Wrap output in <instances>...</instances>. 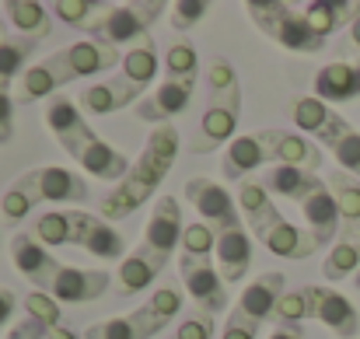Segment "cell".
Returning <instances> with one entry per match:
<instances>
[{
	"label": "cell",
	"mask_w": 360,
	"mask_h": 339,
	"mask_svg": "<svg viewBox=\"0 0 360 339\" xmlns=\"http://www.w3.org/2000/svg\"><path fill=\"white\" fill-rule=\"evenodd\" d=\"M175 339H214V319L210 315H189L175 329Z\"/></svg>",
	"instance_id": "obj_45"
},
{
	"label": "cell",
	"mask_w": 360,
	"mask_h": 339,
	"mask_svg": "<svg viewBox=\"0 0 360 339\" xmlns=\"http://www.w3.org/2000/svg\"><path fill=\"white\" fill-rule=\"evenodd\" d=\"M329 151H333V158L340 161V172L360 179V133L357 129H350V133H347L340 143H333Z\"/></svg>",
	"instance_id": "obj_43"
},
{
	"label": "cell",
	"mask_w": 360,
	"mask_h": 339,
	"mask_svg": "<svg viewBox=\"0 0 360 339\" xmlns=\"http://www.w3.org/2000/svg\"><path fill=\"white\" fill-rule=\"evenodd\" d=\"M262 161H269V151H266V143L259 140V133L235 136V140L228 143L224 158H221V175H224L228 182H238L248 172H255Z\"/></svg>",
	"instance_id": "obj_28"
},
{
	"label": "cell",
	"mask_w": 360,
	"mask_h": 339,
	"mask_svg": "<svg viewBox=\"0 0 360 339\" xmlns=\"http://www.w3.org/2000/svg\"><path fill=\"white\" fill-rule=\"evenodd\" d=\"M304 18H308V25H311L322 39H329V35L340 32L343 25H354V21H357L360 4H354V0H315V4L304 7Z\"/></svg>",
	"instance_id": "obj_30"
},
{
	"label": "cell",
	"mask_w": 360,
	"mask_h": 339,
	"mask_svg": "<svg viewBox=\"0 0 360 339\" xmlns=\"http://www.w3.org/2000/svg\"><path fill=\"white\" fill-rule=\"evenodd\" d=\"M262 245H266L273 255H280V259H294V262L311 259V255L322 248L319 238H315L308 227H297V224H290V221H280V224L269 227L266 238H262Z\"/></svg>",
	"instance_id": "obj_25"
},
{
	"label": "cell",
	"mask_w": 360,
	"mask_h": 339,
	"mask_svg": "<svg viewBox=\"0 0 360 339\" xmlns=\"http://www.w3.org/2000/svg\"><path fill=\"white\" fill-rule=\"evenodd\" d=\"M217 248V234L203 221L196 224H186V234H182V248H179V259H210Z\"/></svg>",
	"instance_id": "obj_38"
},
{
	"label": "cell",
	"mask_w": 360,
	"mask_h": 339,
	"mask_svg": "<svg viewBox=\"0 0 360 339\" xmlns=\"http://www.w3.org/2000/svg\"><path fill=\"white\" fill-rule=\"evenodd\" d=\"M193 91H196V81H165L158 91H150L136 105V119H143V122H168V119H175L179 113L189 109Z\"/></svg>",
	"instance_id": "obj_19"
},
{
	"label": "cell",
	"mask_w": 360,
	"mask_h": 339,
	"mask_svg": "<svg viewBox=\"0 0 360 339\" xmlns=\"http://www.w3.org/2000/svg\"><path fill=\"white\" fill-rule=\"evenodd\" d=\"M88 196H91V186L77 172L60 168V165H42V168L18 175L7 186V193L0 200V217L7 224H18L39 203H84Z\"/></svg>",
	"instance_id": "obj_2"
},
{
	"label": "cell",
	"mask_w": 360,
	"mask_h": 339,
	"mask_svg": "<svg viewBox=\"0 0 360 339\" xmlns=\"http://www.w3.org/2000/svg\"><path fill=\"white\" fill-rule=\"evenodd\" d=\"M301 214H304V224L319 238L322 248H326V245L333 248V245L340 241V207H336V196H333L329 182L319 186V189L301 203Z\"/></svg>",
	"instance_id": "obj_20"
},
{
	"label": "cell",
	"mask_w": 360,
	"mask_h": 339,
	"mask_svg": "<svg viewBox=\"0 0 360 339\" xmlns=\"http://www.w3.org/2000/svg\"><path fill=\"white\" fill-rule=\"evenodd\" d=\"M14 308H18V294H14V290H7V287H0V329L11 322Z\"/></svg>",
	"instance_id": "obj_49"
},
{
	"label": "cell",
	"mask_w": 360,
	"mask_h": 339,
	"mask_svg": "<svg viewBox=\"0 0 360 339\" xmlns=\"http://www.w3.org/2000/svg\"><path fill=\"white\" fill-rule=\"evenodd\" d=\"M238 210H241V217H245V224H248V231H252L259 241L266 238V231H269V227L283 221V217H280V210L273 207V196L262 189V182H241Z\"/></svg>",
	"instance_id": "obj_26"
},
{
	"label": "cell",
	"mask_w": 360,
	"mask_h": 339,
	"mask_svg": "<svg viewBox=\"0 0 360 339\" xmlns=\"http://www.w3.org/2000/svg\"><path fill=\"white\" fill-rule=\"evenodd\" d=\"M122 77L136 88L147 91V84L158 77V53H154V42L147 39L143 46H133L122 53Z\"/></svg>",
	"instance_id": "obj_35"
},
{
	"label": "cell",
	"mask_w": 360,
	"mask_h": 339,
	"mask_svg": "<svg viewBox=\"0 0 360 339\" xmlns=\"http://www.w3.org/2000/svg\"><path fill=\"white\" fill-rule=\"evenodd\" d=\"M35 46H39V39H32V35H4L0 39V88L4 91H11L14 77L18 81L25 77Z\"/></svg>",
	"instance_id": "obj_31"
},
{
	"label": "cell",
	"mask_w": 360,
	"mask_h": 339,
	"mask_svg": "<svg viewBox=\"0 0 360 339\" xmlns=\"http://www.w3.org/2000/svg\"><path fill=\"white\" fill-rule=\"evenodd\" d=\"M46 248L53 245H74L77 238V210H49L35 217V231H32Z\"/></svg>",
	"instance_id": "obj_34"
},
{
	"label": "cell",
	"mask_w": 360,
	"mask_h": 339,
	"mask_svg": "<svg viewBox=\"0 0 360 339\" xmlns=\"http://www.w3.org/2000/svg\"><path fill=\"white\" fill-rule=\"evenodd\" d=\"M150 315H158L161 322H172L179 312H182V294L175 290V287H158L150 298H147V305H143Z\"/></svg>",
	"instance_id": "obj_44"
},
{
	"label": "cell",
	"mask_w": 360,
	"mask_h": 339,
	"mask_svg": "<svg viewBox=\"0 0 360 339\" xmlns=\"http://www.w3.org/2000/svg\"><path fill=\"white\" fill-rule=\"evenodd\" d=\"M210 14V4L207 0H179L175 7H172V28L175 32H193L203 18Z\"/></svg>",
	"instance_id": "obj_40"
},
{
	"label": "cell",
	"mask_w": 360,
	"mask_h": 339,
	"mask_svg": "<svg viewBox=\"0 0 360 339\" xmlns=\"http://www.w3.org/2000/svg\"><path fill=\"white\" fill-rule=\"evenodd\" d=\"M109 290V273L105 269H81V266H63L53 280V298L60 305H88L98 301Z\"/></svg>",
	"instance_id": "obj_15"
},
{
	"label": "cell",
	"mask_w": 360,
	"mask_h": 339,
	"mask_svg": "<svg viewBox=\"0 0 360 339\" xmlns=\"http://www.w3.org/2000/svg\"><path fill=\"white\" fill-rule=\"evenodd\" d=\"M269 339H304V333H301V326H273Z\"/></svg>",
	"instance_id": "obj_50"
},
{
	"label": "cell",
	"mask_w": 360,
	"mask_h": 339,
	"mask_svg": "<svg viewBox=\"0 0 360 339\" xmlns=\"http://www.w3.org/2000/svg\"><path fill=\"white\" fill-rule=\"evenodd\" d=\"M186 200L196 207L200 221L210 227L217 238L228 234V231H241L245 227V217L238 210V200H231V193L224 186H217L214 179H189L186 182Z\"/></svg>",
	"instance_id": "obj_7"
},
{
	"label": "cell",
	"mask_w": 360,
	"mask_h": 339,
	"mask_svg": "<svg viewBox=\"0 0 360 339\" xmlns=\"http://www.w3.org/2000/svg\"><path fill=\"white\" fill-rule=\"evenodd\" d=\"M308 319V301H304V290H287L273 312V326H297Z\"/></svg>",
	"instance_id": "obj_41"
},
{
	"label": "cell",
	"mask_w": 360,
	"mask_h": 339,
	"mask_svg": "<svg viewBox=\"0 0 360 339\" xmlns=\"http://www.w3.org/2000/svg\"><path fill=\"white\" fill-rule=\"evenodd\" d=\"M329 189L336 196V207H340V238H350L360 241V182L347 172H336L329 179Z\"/></svg>",
	"instance_id": "obj_29"
},
{
	"label": "cell",
	"mask_w": 360,
	"mask_h": 339,
	"mask_svg": "<svg viewBox=\"0 0 360 339\" xmlns=\"http://www.w3.org/2000/svg\"><path fill=\"white\" fill-rule=\"evenodd\" d=\"M7 18L11 25L18 28V35H32V39H46L49 28H53V18H49V7L35 4V0H7Z\"/></svg>",
	"instance_id": "obj_33"
},
{
	"label": "cell",
	"mask_w": 360,
	"mask_h": 339,
	"mask_svg": "<svg viewBox=\"0 0 360 339\" xmlns=\"http://www.w3.org/2000/svg\"><path fill=\"white\" fill-rule=\"evenodd\" d=\"M290 119H294V126H297L304 136H311V140H319V143H326V147L340 143V140L354 129L329 102H322V98H315V95L294 98V102H290Z\"/></svg>",
	"instance_id": "obj_12"
},
{
	"label": "cell",
	"mask_w": 360,
	"mask_h": 339,
	"mask_svg": "<svg viewBox=\"0 0 360 339\" xmlns=\"http://www.w3.org/2000/svg\"><path fill=\"white\" fill-rule=\"evenodd\" d=\"M77 165H81L91 179H102V182H122V179L129 175V168H133V161H129L122 151H116L112 143H105L102 136L91 140V143L81 151Z\"/></svg>",
	"instance_id": "obj_27"
},
{
	"label": "cell",
	"mask_w": 360,
	"mask_h": 339,
	"mask_svg": "<svg viewBox=\"0 0 360 339\" xmlns=\"http://www.w3.org/2000/svg\"><path fill=\"white\" fill-rule=\"evenodd\" d=\"M175 158H179V133H175L172 126L154 129V133L147 136L140 158L133 161L129 175L122 179L112 193H105V196L98 200L102 221H122V217H129L133 210H140V207L158 193V186H161L165 175L172 172Z\"/></svg>",
	"instance_id": "obj_1"
},
{
	"label": "cell",
	"mask_w": 360,
	"mask_h": 339,
	"mask_svg": "<svg viewBox=\"0 0 360 339\" xmlns=\"http://www.w3.org/2000/svg\"><path fill=\"white\" fill-rule=\"evenodd\" d=\"M46 70L53 74L56 88L70 84V81H81V77H91V74H105L112 67H120L122 56L116 46L109 42H98V39H81L74 46H63L60 53L46 56L42 60Z\"/></svg>",
	"instance_id": "obj_5"
},
{
	"label": "cell",
	"mask_w": 360,
	"mask_h": 339,
	"mask_svg": "<svg viewBox=\"0 0 360 339\" xmlns=\"http://www.w3.org/2000/svg\"><path fill=\"white\" fill-rule=\"evenodd\" d=\"M95 11H98L95 0H60V4L49 7V14H56L63 25H70V28H88V32H91V25H95V18H91Z\"/></svg>",
	"instance_id": "obj_39"
},
{
	"label": "cell",
	"mask_w": 360,
	"mask_h": 339,
	"mask_svg": "<svg viewBox=\"0 0 360 339\" xmlns=\"http://www.w3.org/2000/svg\"><path fill=\"white\" fill-rule=\"evenodd\" d=\"M214 259H217V269L224 276V283H241L252 269V238L248 231H228L217 238V248H214Z\"/></svg>",
	"instance_id": "obj_24"
},
{
	"label": "cell",
	"mask_w": 360,
	"mask_h": 339,
	"mask_svg": "<svg viewBox=\"0 0 360 339\" xmlns=\"http://www.w3.org/2000/svg\"><path fill=\"white\" fill-rule=\"evenodd\" d=\"M46 126H49L53 140H56L74 161L81 158V151H84L91 140H98V133L88 126V119L77 109V102L67 98V95H53V98H49V105H46Z\"/></svg>",
	"instance_id": "obj_10"
},
{
	"label": "cell",
	"mask_w": 360,
	"mask_h": 339,
	"mask_svg": "<svg viewBox=\"0 0 360 339\" xmlns=\"http://www.w3.org/2000/svg\"><path fill=\"white\" fill-rule=\"evenodd\" d=\"M179 273L186 283V294L200 305L203 315H221L228 308V283L214 259H179Z\"/></svg>",
	"instance_id": "obj_9"
},
{
	"label": "cell",
	"mask_w": 360,
	"mask_h": 339,
	"mask_svg": "<svg viewBox=\"0 0 360 339\" xmlns=\"http://www.w3.org/2000/svg\"><path fill=\"white\" fill-rule=\"evenodd\" d=\"M25 312H28V319L42 322L46 329H49V326H60V301H56L53 294L32 290V294L25 298Z\"/></svg>",
	"instance_id": "obj_42"
},
{
	"label": "cell",
	"mask_w": 360,
	"mask_h": 339,
	"mask_svg": "<svg viewBox=\"0 0 360 339\" xmlns=\"http://www.w3.org/2000/svg\"><path fill=\"white\" fill-rule=\"evenodd\" d=\"M182 234H186V221H182V203L175 196H158L150 221L143 227V241L140 248L165 269L168 259L175 255V248H182Z\"/></svg>",
	"instance_id": "obj_8"
},
{
	"label": "cell",
	"mask_w": 360,
	"mask_h": 339,
	"mask_svg": "<svg viewBox=\"0 0 360 339\" xmlns=\"http://www.w3.org/2000/svg\"><path fill=\"white\" fill-rule=\"evenodd\" d=\"M287 294V276L283 273H259V280H252L238 298V308L245 319H252L255 326L273 322V312L280 305V298Z\"/></svg>",
	"instance_id": "obj_16"
},
{
	"label": "cell",
	"mask_w": 360,
	"mask_h": 339,
	"mask_svg": "<svg viewBox=\"0 0 360 339\" xmlns=\"http://www.w3.org/2000/svg\"><path fill=\"white\" fill-rule=\"evenodd\" d=\"M158 273H161V266H158V262H154V259H150L143 248L129 252V255L120 262V294L133 298V294L147 290V287L158 280Z\"/></svg>",
	"instance_id": "obj_32"
},
{
	"label": "cell",
	"mask_w": 360,
	"mask_h": 339,
	"mask_svg": "<svg viewBox=\"0 0 360 339\" xmlns=\"http://www.w3.org/2000/svg\"><path fill=\"white\" fill-rule=\"evenodd\" d=\"M7 339H46V326L42 322H35V319H25V322H18Z\"/></svg>",
	"instance_id": "obj_48"
},
{
	"label": "cell",
	"mask_w": 360,
	"mask_h": 339,
	"mask_svg": "<svg viewBox=\"0 0 360 339\" xmlns=\"http://www.w3.org/2000/svg\"><path fill=\"white\" fill-rule=\"evenodd\" d=\"M165 14L161 0H147V4H120L109 7L102 18H95L91 25V39L109 42V46H143L150 39V25Z\"/></svg>",
	"instance_id": "obj_6"
},
{
	"label": "cell",
	"mask_w": 360,
	"mask_h": 339,
	"mask_svg": "<svg viewBox=\"0 0 360 339\" xmlns=\"http://www.w3.org/2000/svg\"><path fill=\"white\" fill-rule=\"evenodd\" d=\"M315 98L322 102H357L360 98V63H326L315 74Z\"/></svg>",
	"instance_id": "obj_21"
},
{
	"label": "cell",
	"mask_w": 360,
	"mask_h": 339,
	"mask_svg": "<svg viewBox=\"0 0 360 339\" xmlns=\"http://www.w3.org/2000/svg\"><path fill=\"white\" fill-rule=\"evenodd\" d=\"M46 339H77V336H74V333L60 322V326H49V329H46Z\"/></svg>",
	"instance_id": "obj_51"
},
{
	"label": "cell",
	"mask_w": 360,
	"mask_h": 339,
	"mask_svg": "<svg viewBox=\"0 0 360 339\" xmlns=\"http://www.w3.org/2000/svg\"><path fill=\"white\" fill-rule=\"evenodd\" d=\"M74 245H81L84 252H91L95 259H105V262L126 259V238L109 221H102L95 214H84V210H77V238H74Z\"/></svg>",
	"instance_id": "obj_18"
},
{
	"label": "cell",
	"mask_w": 360,
	"mask_h": 339,
	"mask_svg": "<svg viewBox=\"0 0 360 339\" xmlns=\"http://www.w3.org/2000/svg\"><path fill=\"white\" fill-rule=\"evenodd\" d=\"M319 186H326L315 172H304V168H290V165H273L266 168L262 175V189L269 196H283V200H294V203H304Z\"/></svg>",
	"instance_id": "obj_23"
},
{
	"label": "cell",
	"mask_w": 360,
	"mask_h": 339,
	"mask_svg": "<svg viewBox=\"0 0 360 339\" xmlns=\"http://www.w3.org/2000/svg\"><path fill=\"white\" fill-rule=\"evenodd\" d=\"M360 273V241H350V238H340L326 262H322V276L326 280H347V276H357Z\"/></svg>",
	"instance_id": "obj_36"
},
{
	"label": "cell",
	"mask_w": 360,
	"mask_h": 339,
	"mask_svg": "<svg viewBox=\"0 0 360 339\" xmlns=\"http://www.w3.org/2000/svg\"><path fill=\"white\" fill-rule=\"evenodd\" d=\"M259 329H262V326H255L252 319L241 315L238 308H231V319H228V326H224L221 339H259Z\"/></svg>",
	"instance_id": "obj_46"
},
{
	"label": "cell",
	"mask_w": 360,
	"mask_h": 339,
	"mask_svg": "<svg viewBox=\"0 0 360 339\" xmlns=\"http://www.w3.org/2000/svg\"><path fill=\"white\" fill-rule=\"evenodd\" d=\"M350 46H354V49L360 53V18L354 21V25H350Z\"/></svg>",
	"instance_id": "obj_52"
},
{
	"label": "cell",
	"mask_w": 360,
	"mask_h": 339,
	"mask_svg": "<svg viewBox=\"0 0 360 339\" xmlns=\"http://www.w3.org/2000/svg\"><path fill=\"white\" fill-rule=\"evenodd\" d=\"M252 25L269 35L280 49L287 53H322L326 49V39L308 25L304 11H294L290 4H280V0H248L245 4Z\"/></svg>",
	"instance_id": "obj_4"
},
{
	"label": "cell",
	"mask_w": 360,
	"mask_h": 339,
	"mask_svg": "<svg viewBox=\"0 0 360 339\" xmlns=\"http://www.w3.org/2000/svg\"><path fill=\"white\" fill-rule=\"evenodd\" d=\"M81 109L91 115H112L126 109V105H140L143 102V88H136V84H129L126 77H109V81H98V84H88L84 91H81Z\"/></svg>",
	"instance_id": "obj_17"
},
{
	"label": "cell",
	"mask_w": 360,
	"mask_h": 339,
	"mask_svg": "<svg viewBox=\"0 0 360 339\" xmlns=\"http://www.w3.org/2000/svg\"><path fill=\"white\" fill-rule=\"evenodd\" d=\"M259 140L266 143L269 161H276V165H290V168H304V172H319V165H322V151L304 133L259 129Z\"/></svg>",
	"instance_id": "obj_14"
},
{
	"label": "cell",
	"mask_w": 360,
	"mask_h": 339,
	"mask_svg": "<svg viewBox=\"0 0 360 339\" xmlns=\"http://www.w3.org/2000/svg\"><path fill=\"white\" fill-rule=\"evenodd\" d=\"M354 283H357V290H360V273H357V276H354Z\"/></svg>",
	"instance_id": "obj_53"
},
{
	"label": "cell",
	"mask_w": 360,
	"mask_h": 339,
	"mask_svg": "<svg viewBox=\"0 0 360 339\" xmlns=\"http://www.w3.org/2000/svg\"><path fill=\"white\" fill-rule=\"evenodd\" d=\"M11 259H14V269L32 283V290H42V294L53 290V280L63 269V262H56L49 248L28 231H18L11 238Z\"/></svg>",
	"instance_id": "obj_13"
},
{
	"label": "cell",
	"mask_w": 360,
	"mask_h": 339,
	"mask_svg": "<svg viewBox=\"0 0 360 339\" xmlns=\"http://www.w3.org/2000/svg\"><path fill=\"white\" fill-rule=\"evenodd\" d=\"M168 322H161L158 315H150L147 308H136L129 315H116V319H105V322H95L84 339H150L158 336Z\"/></svg>",
	"instance_id": "obj_22"
},
{
	"label": "cell",
	"mask_w": 360,
	"mask_h": 339,
	"mask_svg": "<svg viewBox=\"0 0 360 339\" xmlns=\"http://www.w3.org/2000/svg\"><path fill=\"white\" fill-rule=\"evenodd\" d=\"M14 95L0 88V143H11L14 140Z\"/></svg>",
	"instance_id": "obj_47"
},
{
	"label": "cell",
	"mask_w": 360,
	"mask_h": 339,
	"mask_svg": "<svg viewBox=\"0 0 360 339\" xmlns=\"http://www.w3.org/2000/svg\"><path fill=\"white\" fill-rule=\"evenodd\" d=\"M207 88H210V105L196 126V136L189 143L193 158L214 154L224 143H231L235 129L241 119V84H238V70L228 60H214L207 70Z\"/></svg>",
	"instance_id": "obj_3"
},
{
	"label": "cell",
	"mask_w": 360,
	"mask_h": 339,
	"mask_svg": "<svg viewBox=\"0 0 360 339\" xmlns=\"http://www.w3.org/2000/svg\"><path fill=\"white\" fill-rule=\"evenodd\" d=\"M301 290H304L311 322H322L336 339H357L360 312L340 290H329V287H301Z\"/></svg>",
	"instance_id": "obj_11"
},
{
	"label": "cell",
	"mask_w": 360,
	"mask_h": 339,
	"mask_svg": "<svg viewBox=\"0 0 360 339\" xmlns=\"http://www.w3.org/2000/svg\"><path fill=\"white\" fill-rule=\"evenodd\" d=\"M165 74H168V81H196V74H200V53H196V46L186 42V39H179L175 46H168V53H165Z\"/></svg>",
	"instance_id": "obj_37"
}]
</instances>
